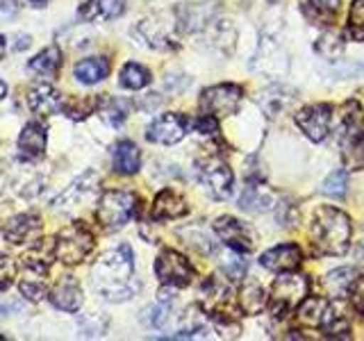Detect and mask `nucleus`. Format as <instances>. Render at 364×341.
Listing matches in <instances>:
<instances>
[{"label":"nucleus","instance_id":"58836bf2","mask_svg":"<svg viewBox=\"0 0 364 341\" xmlns=\"http://www.w3.org/2000/svg\"><path fill=\"white\" fill-rule=\"evenodd\" d=\"M307 3H310L318 14L321 16H335L337 11H339V5H341V0H307Z\"/></svg>","mask_w":364,"mask_h":341},{"label":"nucleus","instance_id":"6ab92c4d","mask_svg":"<svg viewBox=\"0 0 364 341\" xmlns=\"http://www.w3.org/2000/svg\"><path fill=\"white\" fill-rule=\"evenodd\" d=\"M18 148L23 157L39 159L46 151V125H41L39 121L28 123L18 136Z\"/></svg>","mask_w":364,"mask_h":341},{"label":"nucleus","instance_id":"f03ea898","mask_svg":"<svg viewBox=\"0 0 364 341\" xmlns=\"http://www.w3.org/2000/svg\"><path fill=\"white\" fill-rule=\"evenodd\" d=\"M312 244L318 255H344L350 246V219L337 207H321L314 216Z\"/></svg>","mask_w":364,"mask_h":341},{"label":"nucleus","instance_id":"2f4dec72","mask_svg":"<svg viewBox=\"0 0 364 341\" xmlns=\"http://www.w3.org/2000/svg\"><path fill=\"white\" fill-rule=\"evenodd\" d=\"M30 273H32V271H30ZM18 289H21V293L26 296L28 301H32V303H39L41 298H46V296H48V287H46L43 276H39V273H32L30 278H23Z\"/></svg>","mask_w":364,"mask_h":341},{"label":"nucleus","instance_id":"393cba45","mask_svg":"<svg viewBox=\"0 0 364 341\" xmlns=\"http://www.w3.org/2000/svg\"><path fill=\"white\" fill-rule=\"evenodd\" d=\"M358 278V271L355 269H337V271H330L326 280H323V291L330 296V298H339V296H346L350 291V284L355 282Z\"/></svg>","mask_w":364,"mask_h":341},{"label":"nucleus","instance_id":"423d86ee","mask_svg":"<svg viewBox=\"0 0 364 341\" xmlns=\"http://www.w3.org/2000/svg\"><path fill=\"white\" fill-rule=\"evenodd\" d=\"M242 105V89L237 85H216L203 91L200 109L203 114H210L214 119H225L237 114Z\"/></svg>","mask_w":364,"mask_h":341},{"label":"nucleus","instance_id":"4468645a","mask_svg":"<svg viewBox=\"0 0 364 341\" xmlns=\"http://www.w3.org/2000/svg\"><path fill=\"white\" fill-rule=\"evenodd\" d=\"M41 219L37 214H18L14 219H9L5 230H3V237L7 239L9 244L14 246H21V244H30V242H37L41 237Z\"/></svg>","mask_w":364,"mask_h":341},{"label":"nucleus","instance_id":"c9c22d12","mask_svg":"<svg viewBox=\"0 0 364 341\" xmlns=\"http://www.w3.org/2000/svg\"><path fill=\"white\" fill-rule=\"evenodd\" d=\"M344 166L348 170H362L364 168V132L344 151Z\"/></svg>","mask_w":364,"mask_h":341},{"label":"nucleus","instance_id":"ea45409f","mask_svg":"<svg viewBox=\"0 0 364 341\" xmlns=\"http://www.w3.org/2000/svg\"><path fill=\"white\" fill-rule=\"evenodd\" d=\"M294 207H296V205H284V210H291V212H294V221H296V219H299V210H294ZM284 219H287V214H284V212L280 210V212H278V221L282 223Z\"/></svg>","mask_w":364,"mask_h":341},{"label":"nucleus","instance_id":"dca6fc26","mask_svg":"<svg viewBox=\"0 0 364 341\" xmlns=\"http://www.w3.org/2000/svg\"><path fill=\"white\" fill-rule=\"evenodd\" d=\"M187 212H189V207H187L185 198L178 196L176 191L164 189V191L157 193L151 216L155 221H171V219H180V216H185Z\"/></svg>","mask_w":364,"mask_h":341},{"label":"nucleus","instance_id":"7c9ffc66","mask_svg":"<svg viewBox=\"0 0 364 341\" xmlns=\"http://www.w3.org/2000/svg\"><path fill=\"white\" fill-rule=\"evenodd\" d=\"M148 82H151V73H148V68H144L141 64H125L123 71H121V87L125 89H144Z\"/></svg>","mask_w":364,"mask_h":341},{"label":"nucleus","instance_id":"20e7f679","mask_svg":"<svg viewBox=\"0 0 364 341\" xmlns=\"http://www.w3.org/2000/svg\"><path fill=\"white\" fill-rule=\"evenodd\" d=\"M94 250V234L82 221H75L55 237L53 253L66 266L80 264Z\"/></svg>","mask_w":364,"mask_h":341},{"label":"nucleus","instance_id":"72a5a7b5","mask_svg":"<svg viewBox=\"0 0 364 341\" xmlns=\"http://www.w3.org/2000/svg\"><path fill=\"white\" fill-rule=\"evenodd\" d=\"M128 114H130V102L121 98H112L105 102V107H102V119L112 125H121L128 119Z\"/></svg>","mask_w":364,"mask_h":341},{"label":"nucleus","instance_id":"2eb2a0df","mask_svg":"<svg viewBox=\"0 0 364 341\" xmlns=\"http://www.w3.org/2000/svg\"><path fill=\"white\" fill-rule=\"evenodd\" d=\"M259 264L276 273L296 271L303 264V250L296 244H282V246L267 250V253L259 257Z\"/></svg>","mask_w":364,"mask_h":341},{"label":"nucleus","instance_id":"a18cd8bd","mask_svg":"<svg viewBox=\"0 0 364 341\" xmlns=\"http://www.w3.org/2000/svg\"><path fill=\"white\" fill-rule=\"evenodd\" d=\"M32 3H34V5H39V7H41V5H46V3H48V0H32Z\"/></svg>","mask_w":364,"mask_h":341},{"label":"nucleus","instance_id":"e433bc0d","mask_svg":"<svg viewBox=\"0 0 364 341\" xmlns=\"http://www.w3.org/2000/svg\"><path fill=\"white\" fill-rule=\"evenodd\" d=\"M14 278H16V261L9 255H0V291L9 289Z\"/></svg>","mask_w":364,"mask_h":341},{"label":"nucleus","instance_id":"c03bdc74","mask_svg":"<svg viewBox=\"0 0 364 341\" xmlns=\"http://www.w3.org/2000/svg\"><path fill=\"white\" fill-rule=\"evenodd\" d=\"M7 9H9V11H16V9H18L16 0H7Z\"/></svg>","mask_w":364,"mask_h":341},{"label":"nucleus","instance_id":"aec40b11","mask_svg":"<svg viewBox=\"0 0 364 341\" xmlns=\"http://www.w3.org/2000/svg\"><path fill=\"white\" fill-rule=\"evenodd\" d=\"M50 303L57 307V310H64V312H77L80 305H82V289L80 284L71 278H66L64 282H60L57 287L50 291Z\"/></svg>","mask_w":364,"mask_h":341},{"label":"nucleus","instance_id":"79ce46f5","mask_svg":"<svg viewBox=\"0 0 364 341\" xmlns=\"http://www.w3.org/2000/svg\"><path fill=\"white\" fill-rule=\"evenodd\" d=\"M7 96V85L3 82V80H0V100H3Z\"/></svg>","mask_w":364,"mask_h":341},{"label":"nucleus","instance_id":"b1692460","mask_svg":"<svg viewBox=\"0 0 364 341\" xmlns=\"http://www.w3.org/2000/svg\"><path fill=\"white\" fill-rule=\"evenodd\" d=\"M109 75V62L105 57H87L75 64V77L82 85H96Z\"/></svg>","mask_w":364,"mask_h":341},{"label":"nucleus","instance_id":"0eeeda50","mask_svg":"<svg viewBox=\"0 0 364 341\" xmlns=\"http://www.w3.org/2000/svg\"><path fill=\"white\" fill-rule=\"evenodd\" d=\"M155 276L164 287H187L193 280V266L176 250H162L155 261Z\"/></svg>","mask_w":364,"mask_h":341},{"label":"nucleus","instance_id":"f3484780","mask_svg":"<svg viewBox=\"0 0 364 341\" xmlns=\"http://www.w3.org/2000/svg\"><path fill=\"white\" fill-rule=\"evenodd\" d=\"M125 11V0H87V3L80 7V18L89 21V23H98V21H112L119 18Z\"/></svg>","mask_w":364,"mask_h":341},{"label":"nucleus","instance_id":"4c0bfd02","mask_svg":"<svg viewBox=\"0 0 364 341\" xmlns=\"http://www.w3.org/2000/svg\"><path fill=\"white\" fill-rule=\"evenodd\" d=\"M348 296L353 301V307H355L360 314H364V278H360V276L355 278V282L350 284Z\"/></svg>","mask_w":364,"mask_h":341},{"label":"nucleus","instance_id":"1a4fd4ad","mask_svg":"<svg viewBox=\"0 0 364 341\" xmlns=\"http://www.w3.org/2000/svg\"><path fill=\"white\" fill-rule=\"evenodd\" d=\"M203 307L212 318L223 323H230L232 316V289L230 282L210 278L203 284Z\"/></svg>","mask_w":364,"mask_h":341},{"label":"nucleus","instance_id":"9b49d317","mask_svg":"<svg viewBox=\"0 0 364 341\" xmlns=\"http://www.w3.org/2000/svg\"><path fill=\"white\" fill-rule=\"evenodd\" d=\"M187 128H189V121L182 117V114L168 112V114H162V117H157L151 125H148L146 139L153 144L173 146L185 139Z\"/></svg>","mask_w":364,"mask_h":341},{"label":"nucleus","instance_id":"9d476101","mask_svg":"<svg viewBox=\"0 0 364 341\" xmlns=\"http://www.w3.org/2000/svg\"><path fill=\"white\" fill-rule=\"evenodd\" d=\"M214 232L228 248L235 250V253H239V255L250 253L253 246H255L253 230H250V227L246 223H242L239 219H232V216H221V219H216L214 221Z\"/></svg>","mask_w":364,"mask_h":341},{"label":"nucleus","instance_id":"37998d69","mask_svg":"<svg viewBox=\"0 0 364 341\" xmlns=\"http://www.w3.org/2000/svg\"><path fill=\"white\" fill-rule=\"evenodd\" d=\"M5 48H7V45H5V37H0V60L5 57Z\"/></svg>","mask_w":364,"mask_h":341},{"label":"nucleus","instance_id":"f704fd0d","mask_svg":"<svg viewBox=\"0 0 364 341\" xmlns=\"http://www.w3.org/2000/svg\"><path fill=\"white\" fill-rule=\"evenodd\" d=\"M321 191L330 198H344L348 191V178L344 170H333L321 185Z\"/></svg>","mask_w":364,"mask_h":341},{"label":"nucleus","instance_id":"4be33fe9","mask_svg":"<svg viewBox=\"0 0 364 341\" xmlns=\"http://www.w3.org/2000/svg\"><path fill=\"white\" fill-rule=\"evenodd\" d=\"M141 166V153L132 141H119L114 148V170L121 175H134Z\"/></svg>","mask_w":364,"mask_h":341},{"label":"nucleus","instance_id":"cd10ccee","mask_svg":"<svg viewBox=\"0 0 364 341\" xmlns=\"http://www.w3.org/2000/svg\"><path fill=\"white\" fill-rule=\"evenodd\" d=\"M100 105V98L98 96H77V98H71V100H66L62 109L68 119H73V121H85L87 117H91Z\"/></svg>","mask_w":364,"mask_h":341},{"label":"nucleus","instance_id":"39448f33","mask_svg":"<svg viewBox=\"0 0 364 341\" xmlns=\"http://www.w3.org/2000/svg\"><path fill=\"white\" fill-rule=\"evenodd\" d=\"M136 202L139 200H136L132 191H121V189L107 191L98 200L96 219L105 230H119V227H123L134 216L136 207H139Z\"/></svg>","mask_w":364,"mask_h":341},{"label":"nucleus","instance_id":"412c9836","mask_svg":"<svg viewBox=\"0 0 364 341\" xmlns=\"http://www.w3.org/2000/svg\"><path fill=\"white\" fill-rule=\"evenodd\" d=\"M273 191L259 182H248V187L244 189L242 198H239V207L244 212H267L269 207H273Z\"/></svg>","mask_w":364,"mask_h":341},{"label":"nucleus","instance_id":"473e14b6","mask_svg":"<svg viewBox=\"0 0 364 341\" xmlns=\"http://www.w3.org/2000/svg\"><path fill=\"white\" fill-rule=\"evenodd\" d=\"M348 37L364 41V0H353L348 11Z\"/></svg>","mask_w":364,"mask_h":341},{"label":"nucleus","instance_id":"bb28decb","mask_svg":"<svg viewBox=\"0 0 364 341\" xmlns=\"http://www.w3.org/2000/svg\"><path fill=\"white\" fill-rule=\"evenodd\" d=\"M62 66V53L57 45H50V48L41 50L34 60H30V71L32 73H39V75H57V71H60Z\"/></svg>","mask_w":364,"mask_h":341},{"label":"nucleus","instance_id":"a878e982","mask_svg":"<svg viewBox=\"0 0 364 341\" xmlns=\"http://www.w3.org/2000/svg\"><path fill=\"white\" fill-rule=\"evenodd\" d=\"M269 305L267 301V293L262 291V287L257 282H246L242 289H239V307L246 312V314H259L264 312V307Z\"/></svg>","mask_w":364,"mask_h":341},{"label":"nucleus","instance_id":"a211bd4d","mask_svg":"<svg viewBox=\"0 0 364 341\" xmlns=\"http://www.w3.org/2000/svg\"><path fill=\"white\" fill-rule=\"evenodd\" d=\"M28 105H30V109L34 114H41V117H53V114L60 112L62 98L50 85H37V87H32L28 91Z\"/></svg>","mask_w":364,"mask_h":341},{"label":"nucleus","instance_id":"c756f323","mask_svg":"<svg viewBox=\"0 0 364 341\" xmlns=\"http://www.w3.org/2000/svg\"><path fill=\"white\" fill-rule=\"evenodd\" d=\"M328 301L321 298V296H314V298H305L301 305H299V321L305 323V325H312V328H318L321 323V316H323V310H326Z\"/></svg>","mask_w":364,"mask_h":341},{"label":"nucleus","instance_id":"ddd939ff","mask_svg":"<svg viewBox=\"0 0 364 341\" xmlns=\"http://www.w3.org/2000/svg\"><path fill=\"white\" fill-rule=\"evenodd\" d=\"M96 193H98V178L94 173H85L55 200V207L71 212L75 207H82V205H87L89 200H94Z\"/></svg>","mask_w":364,"mask_h":341},{"label":"nucleus","instance_id":"f257e3e1","mask_svg":"<svg viewBox=\"0 0 364 341\" xmlns=\"http://www.w3.org/2000/svg\"><path fill=\"white\" fill-rule=\"evenodd\" d=\"M132 273H134V259L132 250L128 246H119L107 250L105 255L94 264V287L105 296L107 301H125L134 293L132 287Z\"/></svg>","mask_w":364,"mask_h":341},{"label":"nucleus","instance_id":"6e6552de","mask_svg":"<svg viewBox=\"0 0 364 341\" xmlns=\"http://www.w3.org/2000/svg\"><path fill=\"white\" fill-rule=\"evenodd\" d=\"M198 178L216 200H223L232 193V170L221 157H205L198 162Z\"/></svg>","mask_w":364,"mask_h":341},{"label":"nucleus","instance_id":"5701e85b","mask_svg":"<svg viewBox=\"0 0 364 341\" xmlns=\"http://www.w3.org/2000/svg\"><path fill=\"white\" fill-rule=\"evenodd\" d=\"M318 328H321L323 332L330 335V337H339V335L341 337H348L350 323H348V316L344 312V307H341V303H328L326 305Z\"/></svg>","mask_w":364,"mask_h":341},{"label":"nucleus","instance_id":"c85d7f7f","mask_svg":"<svg viewBox=\"0 0 364 341\" xmlns=\"http://www.w3.org/2000/svg\"><path fill=\"white\" fill-rule=\"evenodd\" d=\"M341 123H344V141L353 144L364 130V117H362V109H360L358 102H353V100L346 102L344 119H341Z\"/></svg>","mask_w":364,"mask_h":341},{"label":"nucleus","instance_id":"f8f14e48","mask_svg":"<svg viewBox=\"0 0 364 341\" xmlns=\"http://www.w3.org/2000/svg\"><path fill=\"white\" fill-rule=\"evenodd\" d=\"M296 123L310 141L318 144L330 134L333 125V107L330 105H310L296 114Z\"/></svg>","mask_w":364,"mask_h":341},{"label":"nucleus","instance_id":"a19ab883","mask_svg":"<svg viewBox=\"0 0 364 341\" xmlns=\"http://www.w3.org/2000/svg\"><path fill=\"white\" fill-rule=\"evenodd\" d=\"M30 48V37L26 34V37H18V43H16V50H26Z\"/></svg>","mask_w":364,"mask_h":341},{"label":"nucleus","instance_id":"7ed1b4c3","mask_svg":"<svg viewBox=\"0 0 364 341\" xmlns=\"http://www.w3.org/2000/svg\"><path fill=\"white\" fill-rule=\"evenodd\" d=\"M307 289H310V282H307L305 276L294 273V271H284L271 287L269 310L273 312L276 318L287 316L291 310H296V307L307 298Z\"/></svg>","mask_w":364,"mask_h":341}]
</instances>
